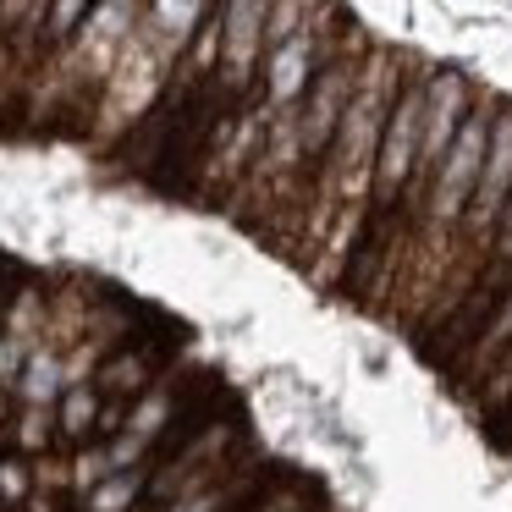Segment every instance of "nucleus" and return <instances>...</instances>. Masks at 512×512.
Segmentation results:
<instances>
[{
	"mask_svg": "<svg viewBox=\"0 0 512 512\" xmlns=\"http://www.w3.org/2000/svg\"><path fill=\"white\" fill-rule=\"evenodd\" d=\"M490 127H496V111L490 105H474L457 133V144L446 149L441 171H435L430 193L419 204V221H424V237H430V254L446 259V243H457L463 232V215L474 204V188L485 177V155H490Z\"/></svg>",
	"mask_w": 512,
	"mask_h": 512,
	"instance_id": "f257e3e1",
	"label": "nucleus"
},
{
	"mask_svg": "<svg viewBox=\"0 0 512 512\" xmlns=\"http://www.w3.org/2000/svg\"><path fill=\"white\" fill-rule=\"evenodd\" d=\"M424 89L430 78H402L397 105L386 116V133H380V155H375V210L380 221L391 215V204H408L413 193V171H419V149H424Z\"/></svg>",
	"mask_w": 512,
	"mask_h": 512,
	"instance_id": "f03ea898",
	"label": "nucleus"
},
{
	"mask_svg": "<svg viewBox=\"0 0 512 512\" xmlns=\"http://www.w3.org/2000/svg\"><path fill=\"white\" fill-rule=\"evenodd\" d=\"M507 199H512V105H501L496 127H490V155H485V177L474 188V204L463 215V254H468V270L463 276H485L490 254H496V232H501V215H507Z\"/></svg>",
	"mask_w": 512,
	"mask_h": 512,
	"instance_id": "7ed1b4c3",
	"label": "nucleus"
},
{
	"mask_svg": "<svg viewBox=\"0 0 512 512\" xmlns=\"http://www.w3.org/2000/svg\"><path fill=\"white\" fill-rule=\"evenodd\" d=\"M265 6H226L221 12V83L226 94H243L265 61V34H270Z\"/></svg>",
	"mask_w": 512,
	"mask_h": 512,
	"instance_id": "20e7f679",
	"label": "nucleus"
},
{
	"mask_svg": "<svg viewBox=\"0 0 512 512\" xmlns=\"http://www.w3.org/2000/svg\"><path fill=\"white\" fill-rule=\"evenodd\" d=\"M94 419H100V402H94V391H89V386H72V391H67V413H61V430L78 441V435L94 430Z\"/></svg>",
	"mask_w": 512,
	"mask_h": 512,
	"instance_id": "39448f33",
	"label": "nucleus"
},
{
	"mask_svg": "<svg viewBox=\"0 0 512 512\" xmlns=\"http://www.w3.org/2000/svg\"><path fill=\"white\" fill-rule=\"evenodd\" d=\"M133 496H138V474H111L89 496V512H122V507H133Z\"/></svg>",
	"mask_w": 512,
	"mask_h": 512,
	"instance_id": "423d86ee",
	"label": "nucleus"
},
{
	"mask_svg": "<svg viewBox=\"0 0 512 512\" xmlns=\"http://www.w3.org/2000/svg\"><path fill=\"white\" fill-rule=\"evenodd\" d=\"M56 386H61L56 358H28V369H23V397H28V402H50V397H56Z\"/></svg>",
	"mask_w": 512,
	"mask_h": 512,
	"instance_id": "0eeeda50",
	"label": "nucleus"
},
{
	"mask_svg": "<svg viewBox=\"0 0 512 512\" xmlns=\"http://www.w3.org/2000/svg\"><path fill=\"white\" fill-rule=\"evenodd\" d=\"M83 17H89V6H56V12H50V39H67L72 34V23H83Z\"/></svg>",
	"mask_w": 512,
	"mask_h": 512,
	"instance_id": "6e6552de",
	"label": "nucleus"
},
{
	"mask_svg": "<svg viewBox=\"0 0 512 512\" xmlns=\"http://www.w3.org/2000/svg\"><path fill=\"white\" fill-rule=\"evenodd\" d=\"M28 490V479H23V463H17V457H6V463H0V496L6 501H17Z\"/></svg>",
	"mask_w": 512,
	"mask_h": 512,
	"instance_id": "1a4fd4ad",
	"label": "nucleus"
},
{
	"mask_svg": "<svg viewBox=\"0 0 512 512\" xmlns=\"http://www.w3.org/2000/svg\"><path fill=\"white\" fill-rule=\"evenodd\" d=\"M0 408H6V397H0Z\"/></svg>",
	"mask_w": 512,
	"mask_h": 512,
	"instance_id": "9d476101",
	"label": "nucleus"
}]
</instances>
